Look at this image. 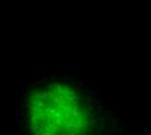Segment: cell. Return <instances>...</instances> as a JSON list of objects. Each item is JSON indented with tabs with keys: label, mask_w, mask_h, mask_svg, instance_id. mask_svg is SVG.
Returning <instances> with one entry per match:
<instances>
[{
	"label": "cell",
	"mask_w": 151,
	"mask_h": 135,
	"mask_svg": "<svg viewBox=\"0 0 151 135\" xmlns=\"http://www.w3.org/2000/svg\"><path fill=\"white\" fill-rule=\"evenodd\" d=\"M87 112L80 90L64 82L38 84L26 103L27 121L37 134H80L90 121Z\"/></svg>",
	"instance_id": "cell-1"
}]
</instances>
